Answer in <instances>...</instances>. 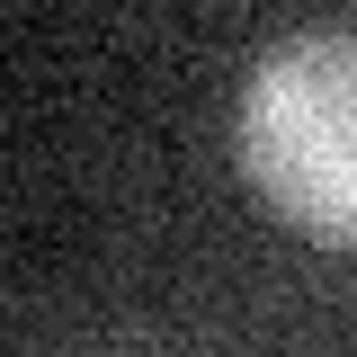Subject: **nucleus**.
<instances>
[{"label":"nucleus","mask_w":357,"mask_h":357,"mask_svg":"<svg viewBox=\"0 0 357 357\" xmlns=\"http://www.w3.org/2000/svg\"><path fill=\"white\" fill-rule=\"evenodd\" d=\"M241 170L321 241H357V27L268 45L241 89Z\"/></svg>","instance_id":"nucleus-1"}]
</instances>
